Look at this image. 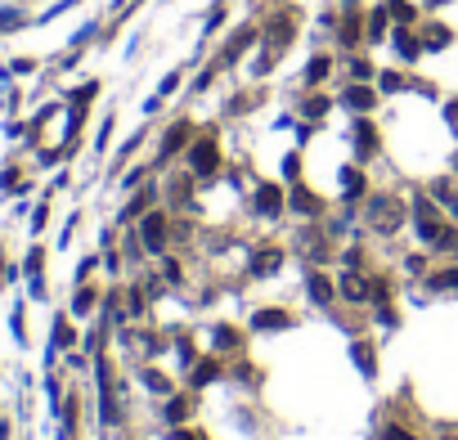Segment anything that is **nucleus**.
Listing matches in <instances>:
<instances>
[{
  "label": "nucleus",
  "instance_id": "obj_4",
  "mask_svg": "<svg viewBox=\"0 0 458 440\" xmlns=\"http://www.w3.org/2000/svg\"><path fill=\"white\" fill-rule=\"evenodd\" d=\"M279 202H283V193L275 185H265L261 193H256V207H261V212H279Z\"/></svg>",
  "mask_w": 458,
  "mask_h": 440
},
{
  "label": "nucleus",
  "instance_id": "obj_3",
  "mask_svg": "<svg viewBox=\"0 0 458 440\" xmlns=\"http://www.w3.org/2000/svg\"><path fill=\"white\" fill-rule=\"evenodd\" d=\"M346 104L360 108V113H368V108H373V94H368L364 85H351V90H346Z\"/></svg>",
  "mask_w": 458,
  "mask_h": 440
},
{
  "label": "nucleus",
  "instance_id": "obj_2",
  "mask_svg": "<svg viewBox=\"0 0 458 440\" xmlns=\"http://www.w3.org/2000/svg\"><path fill=\"white\" fill-rule=\"evenodd\" d=\"M252 36H256V32H239V36H234V41L225 45V54H220V63H234V59H239L247 45H252Z\"/></svg>",
  "mask_w": 458,
  "mask_h": 440
},
{
  "label": "nucleus",
  "instance_id": "obj_9",
  "mask_svg": "<svg viewBox=\"0 0 458 440\" xmlns=\"http://www.w3.org/2000/svg\"><path fill=\"white\" fill-rule=\"evenodd\" d=\"M382 23H387L382 14H373V18H368V36H382Z\"/></svg>",
  "mask_w": 458,
  "mask_h": 440
},
{
  "label": "nucleus",
  "instance_id": "obj_1",
  "mask_svg": "<svg viewBox=\"0 0 458 440\" xmlns=\"http://www.w3.org/2000/svg\"><path fill=\"white\" fill-rule=\"evenodd\" d=\"M216 144L212 140H198L193 144V171H198V176H207V171H216Z\"/></svg>",
  "mask_w": 458,
  "mask_h": 440
},
{
  "label": "nucleus",
  "instance_id": "obj_7",
  "mask_svg": "<svg viewBox=\"0 0 458 440\" xmlns=\"http://www.w3.org/2000/svg\"><path fill=\"white\" fill-rule=\"evenodd\" d=\"M395 45H400V54H404V59H414V54H418V41H414L409 32H400V36H395Z\"/></svg>",
  "mask_w": 458,
  "mask_h": 440
},
{
  "label": "nucleus",
  "instance_id": "obj_5",
  "mask_svg": "<svg viewBox=\"0 0 458 440\" xmlns=\"http://www.w3.org/2000/svg\"><path fill=\"white\" fill-rule=\"evenodd\" d=\"M423 45H431V50H445V45H450V32H445V28H427Z\"/></svg>",
  "mask_w": 458,
  "mask_h": 440
},
{
  "label": "nucleus",
  "instance_id": "obj_8",
  "mask_svg": "<svg viewBox=\"0 0 458 440\" xmlns=\"http://www.w3.org/2000/svg\"><path fill=\"white\" fill-rule=\"evenodd\" d=\"M328 113V99H324V94H319V99H311V104H306V117H324Z\"/></svg>",
  "mask_w": 458,
  "mask_h": 440
},
{
  "label": "nucleus",
  "instance_id": "obj_6",
  "mask_svg": "<svg viewBox=\"0 0 458 440\" xmlns=\"http://www.w3.org/2000/svg\"><path fill=\"white\" fill-rule=\"evenodd\" d=\"M328 77V59L319 54V59H311V68H306V81H324Z\"/></svg>",
  "mask_w": 458,
  "mask_h": 440
},
{
  "label": "nucleus",
  "instance_id": "obj_10",
  "mask_svg": "<svg viewBox=\"0 0 458 440\" xmlns=\"http://www.w3.org/2000/svg\"><path fill=\"white\" fill-rule=\"evenodd\" d=\"M387 440H414V436H404L400 427H391V432H387Z\"/></svg>",
  "mask_w": 458,
  "mask_h": 440
}]
</instances>
